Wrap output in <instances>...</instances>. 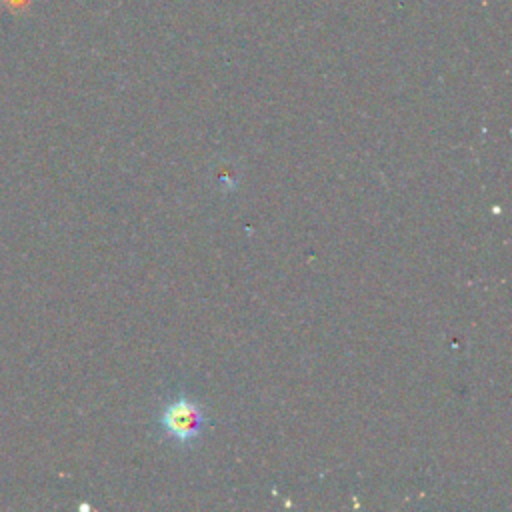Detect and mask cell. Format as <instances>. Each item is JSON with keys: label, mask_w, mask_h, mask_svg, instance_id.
Listing matches in <instances>:
<instances>
[{"label": "cell", "mask_w": 512, "mask_h": 512, "mask_svg": "<svg viewBox=\"0 0 512 512\" xmlns=\"http://www.w3.org/2000/svg\"><path fill=\"white\" fill-rule=\"evenodd\" d=\"M204 420L202 406L188 396L172 398L160 412V428L168 438L180 444L192 442L200 434Z\"/></svg>", "instance_id": "1"}, {"label": "cell", "mask_w": 512, "mask_h": 512, "mask_svg": "<svg viewBox=\"0 0 512 512\" xmlns=\"http://www.w3.org/2000/svg\"><path fill=\"white\" fill-rule=\"evenodd\" d=\"M4 6L8 10H26L30 6V0H4Z\"/></svg>", "instance_id": "2"}]
</instances>
